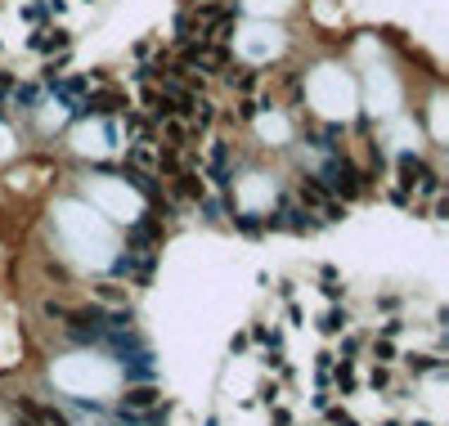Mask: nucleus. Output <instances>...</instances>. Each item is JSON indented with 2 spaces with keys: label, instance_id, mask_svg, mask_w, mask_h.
<instances>
[{
  "label": "nucleus",
  "instance_id": "f257e3e1",
  "mask_svg": "<svg viewBox=\"0 0 449 426\" xmlns=\"http://www.w3.org/2000/svg\"><path fill=\"white\" fill-rule=\"evenodd\" d=\"M314 180H319V184L328 189L337 202H350V198H364V193H369V175H364V170L350 162L346 153L328 157V162L319 166V175H314Z\"/></svg>",
  "mask_w": 449,
  "mask_h": 426
},
{
  "label": "nucleus",
  "instance_id": "f03ea898",
  "mask_svg": "<svg viewBox=\"0 0 449 426\" xmlns=\"http://www.w3.org/2000/svg\"><path fill=\"white\" fill-rule=\"evenodd\" d=\"M297 202L310 211V220H314V225H333V220H342V206H346V202H337L314 175H306V180L297 184Z\"/></svg>",
  "mask_w": 449,
  "mask_h": 426
},
{
  "label": "nucleus",
  "instance_id": "7ed1b4c3",
  "mask_svg": "<svg viewBox=\"0 0 449 426\" xmlns=\"http://www.w3.org/2000/svg\"><path fill=\"white\" fill-rule=\"evenodd\" d=\"M153 404H162V391H157V386H130V391L121 395V413H144Z\"/></svg>",
  "mask_w": 449,
  "mask_h": 426
},
{
  "label": "nucleus",
  "instance_id": "20e7f679",
  "mask_svg": "<svg viewBox=\"0 0 449 426\" xmlns=\"http://www.w3.org/2000/svg\"><path fill=\"white\" fill-rule=\"evenodd\" d=\"M68 45H72V36L68 32H54V27H45V32H36V41H32V50L36 54H68Z\"/></svg>",
  "mask_w": 449,
  "mask_h": 426
},
{
  "label": "nucleus",
  "instance_id": "39448f33",
  "mask_svg": "<svg viewBox=\"0 0 449 426\" xmlns=\"http://www.w3.org/2000/svg\"><path fill=\"white\" fill-rule=\"evenodd\" d=\"M229 85H238V90H257V85H261V77H257V72H252V68H229Z\"/></svg>",
  "mask_w": 449,
  "mask_h": 426
},
{
  "label": "nucleus",
  "instance_id": "423d86ee",
  "mask_svg": "<svg viewBox=\"0 0 449 426\" xmlns=\"http://www.w3.org/2000/svg\"><path fill=\"white\" fill-rule=\"evenodd\" d=\"M99 306H117V310H126V287H117V283H99Z\"/></svg>",
  "mask_w": 449,
  "mask_h": 426
},
{
  "label": "nucleus",
  "instance_id": "0eeeda50",
  "mask_svg": "<svg viewBox=\"0 0 449 426\" xmlns=\"http://www.w3.org/2000/svg\"><path fill=\"white\" fill-rule=\"evenodd\" d=\"M50 9H54V0H36V5L23 9V18H27V23H45V18H50Z\"/></svg>",
  "mask_w": 449,
  "mask_h": 426
},
{
  "label": "nucleus",
  "instance_id": "6e6552de",
  "mask_svg": "<svg viewBox=\"0 0 449 426\" xmlns=\"http://www.w3.org/2000/svg\"><path fill=\"white\" fill-rule=\"evenodd\" d=\"M319 327H324L328 337H333V332H342V327H346V310H328V314H324V323H319Z\"/></svg>",
  "mask_w": 449,
  "mask_h": 426
},
{
  "label": "nucleus",
  "instance_id": "1a4fd4ad",
  "mask_svg": "<svg viewBox=\"0 0 449 426\" xmlns=\"http://www.w3.org/2000/svg\"><path fill=\"white\" fill-rule=\"evenodd\" d=\"M333 382H337V391H342V395H350V391H355V372H350V363H342V368H337V377H333Z\"/></svg>",
  "mask_w": 449,
  "mask_h": 426
},
{
  "label": "nucleus",
  "instance_id": "9d476101",
  "mask_svg": "<svg viewBox=\"0 0 449 426\" xmlns=\"http://www.w3.org/2000/svg\"><path fill=\"white\" fill-rule=\"evenodd\" d=\"M373 359H378V363H391V359H395V346H391L386 337H382V341H373Z\"/></svg>",
  "mask_w": 449,
  "mask_h": 426
},
{
  "label": "nucleus",
  "instance_id": "9b49d317",
  "mask_svg": "<svg viewBox=\"0 0 449 426\" xmlns=\"http://www.w3.org/2000/svg\"><path fill=\"white\" fill-rule=\"evenodd\" d=\"M328 422H333V426H359V422L350 418L346 408H328Z\"/></svg>",
  "mask_w": 449,
  "mask_h": 426
},
{
  "label": "nucleus",
  "instance_id": "f8f14e48",
  "mask_svg": "<svg viewBox=\"0 0 449 426\" xmlns=\"http://www.w3.org/2000/svg\"><path fill=\"white\" fill-rule=\"evenodd\" d=\"M342 355H346L342 363H350V355H359V341H355V337H346V341H342Z\"/></svg>",
  "mask_w": 449,
  "mask_h": 426
},
{
  "label": "nucleus",
  "instance_id": "ddd939ff",
  "mask_svg": "<svg viewBox=\"0 0 449 426\" xmlns=\"http://www.w3.org/2000/svg\"><path fill=\"white\" fill-rule=\"evenodd\" d=\"M373 386H378V391H386V386H391V377H386V368H373Z\"/></svg>",
  "mask_w": 449,
  "mask_h": 426
},
{
  "label": "nucleus",
  "instance_id": "4468645a",
  "mask_svg": "<svg viewBox=\"0 0 449 426\" xmlns=\"http://www.w3.org/2000/svg\"><path fill=\"white\" fill-rule=\"evenodd\" d=\"M261 399H265V404H274V399H278V386H274V382L261 386Z\"/></svg>",
  "mask_w": 449,
  "mask_h": 426
}]
</instances>
